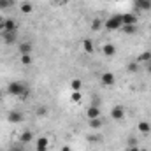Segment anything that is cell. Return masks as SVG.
Listing matches in <instances>:
<instances>
[{"label":"cell","instance_id":"1","mask_svg":"<svg viewBox=\"0 0 151 151\" xmlns=\"http://www.w3.org/2000/svg\"><path fill=\"white\" fill-rule=\"evenodd\" d=\"M7 93H9V95H14V97L25 99V97H28L30 90L27 88V84H23V83H19V81H12V83L7 86Z\"/></svg>","mask_w":151,"mask_h":151},{"label":"cell","instance_id":"2","mask_svg":"<svg viewBox=\"0 0 151 151\" xmlns=\"http://www.w3.org/2000/svg\"><path fill=\"white\" fill-rule=\"evenodd\" d=\"M121 27H123V23H121V14H114L109 19H106V23H104V28H106V30H119Z\"/></svg>","mask_w":151,"mask_h":151},{"label":"cell","instance_id":"3","mask_svg":"<svg viewBox=\"0 0 151 151\" xmlns=\"http://www.w3.org/2000/svg\"><path fill=\"white\" fill-rule=\"evenodd\" d=\"M16 30H18V25L12 18H4L0 25V32H16Z\"/></svg>","mask_w":151,"mask_h":151},{"label":"cell","instance_id":"4","mask_svg":"<svg viewBox=\"0 0 151 151\" xmlns=\"http://www.w3.org/2000/svg\"><path fill=\"white\" fill-rule=\"evenodd\" d=\"M7 119H9V123H21L23 119H25V114L21 113V111H11V113L7 114Z\"/></svg>","mask_w":151,"mask_h":151},{"label":"cell","instance_id":"5","mask_svg":"<svg viewBox=\"0 0 151 151\" xmlns=\"http://www.w3.org/2000/svg\"><path fill=\"white\" fill-rule=\"evenodd\" d=\"M111 118H113V119H116V121L125 119V109H123L121 106H114L113 109H111Z\"/></svg>","mask_w":151,"mask_h":151},{"label":"cell","instance_id":"6","mask_svg":"<svg viewBox=\"0 0 151 151\" xmlns=\"http://www.w3.org/2000/svg\"><path fill=\"white\" fill-rule=\"evenodd\" d=\"M100 83L104 86H113L114 83H116V77H114L113 72H104V74L100 76Z\"/></svg>","mask_w":151,"mask_h":151},{"label":"cell","instance_id":"7","mask_svg":"<svg viewBox=\"0 0 151 151\" xmlns=\"http://www.w3.org/2000/svg\"><path fill=\"white\" fill-rule=\"evenodd\" d=\"M49 150V139L47 137H39L35 142V151H47Z\"/></svg>","mask_w":151,"mask_h":151},{"label":"cell","instance_id":"8","mask_svg":"<svg viewBox=\"0 0 151 151\" xmlns=\"http://www.w3.org/2000/svg\"><path fill=\"white\" fill-rule=\"evenodd\" d=\"M18 51H19V55H32L34 46H32V42H19Z\"/></svg>","mask_w":151,"mask_h":151},{"label":"cell","instance_id":"9","mask_svg":"<svg viewBox=\"0 0 151 151\" xmlns=\"http://www.w3.org/2000/svg\"><path fill=\"white\" fill-rule=\"evenodd\" d=\"M121 23L123 25H137V16L135 14H130V12L121 14Z\"/></svg>","mask_w":151,"mask_h":151},{"label":"cell","instance_id":"10","mask_svg":"<svg viewBox=\"0 0 151 151\" xmlns=\"http://www.w3.org/2000/svg\"><path fill=\"white\" fill-rule=\"evenodd\" d=\"M32 141H34V132H30V130L21 132V135H19V142H21V144H28V142H32Z\"/></svg>","mask_w":151,"mask_h":151},{"label":"cell","instance_id":"11","mask_svg":"<svg viewBox=\"0 0 151 151\" xmlns=\"http://www.w3.org/2000/svg\"><path fill=\"white\" fill-rule=\"evenodd\" d=\"M134 5L139 11H151V0H135Z\"/></svg>","mask_w":151,"mask_h":151},{"label":"cell","instance_id":"12","mask_svg":"<svg viewBox=\"0 0 151 151\" xmlns=\"http://www.w3.org/2000/svg\"><path fill=\"white\" fill-rule=\"evenodd\" d=\"M88 125H90V128L99 130V128L104 127V119L102 118H91V119H88Z\"/></svg>","mask_w":151,"mask_h":151},{"label":"cell","instance_id":"13","mask_svg":"<svg viewBox=\"0 0 151 151\" xmlns=\"http://www.w3.org/2000/svg\"><path fill=\"white\" fill-rule=\"evenodd\" d=\"M86 116H88V119H91V118H100V109H99V106H90L88 111H86Z\"/></svg>","mask_w":151,"mask_h":151},{"label":"cell","instance_id":"14","mask_svg":"<svg viewBox=\"0 0 151 151\" xmlns=\"http://www.w3.org/2000/svg\"><path fill=\"white\" fill-rule=\"evenodd\" d=\"M137 130H139L141 134L148 135V134H151V125L148 123V121H139V125H137Z\"/></svg>","mask_w":151,"mask_h":151},{"label":"cell","instance_id":"15","mask_svg":"<svg viewBox=\"0 0 151 151\" xmlns=\"http://www.w3.org/2000/svg\"><path fill=\"white\" fill-rule=\"evenodd\" d=\"M19 11H21L23 14H32V12H34V5H32L30 2H21V4H19Z\"/></svg>","mask_w":151,"mask_h":151},{"label":"cell","instance_id":"16","mask_svg":"<svg viewBox=\"0 0 151 151\" xmlns=\"http://www.w3.org/2000/svg\"><path fill=\"white\" fill-rule=\"evenodd\" d=\"M2 39L5 40V44H12L16 42V32H2Z\"/></svg>","mask_w":151,"mask_h":151},{"label":"cell","instance_id":"17","mask_svg":"<svg viewBox=\"0 0 151 151\" xmlns=\"http://www.w3.org/2000/svg\"><path fill=\"white\" fill-rule=\"evenodd\" d=\"M151 62V51H144L137 56V63H148Z\"/></svg>","mask_w":151,"mask_h":151},{"label":"cell","instance_id":"18","mask_svg":"<svg viewBox=\"0 0 151 151\" xmlns=\"http://www.w3.org/2000/svg\"><path fill=\"white\" fill-rule=\"evenodd\" d=\"M102 51H104L106 56H114V55H116V47H114L113 44H104Z\"/></svg>","mask_w":151,"mask_h":151},{"label":"cell","instance_id":"19","mask_svg":"<svg viewBox=\"0 0 151 151\" xmlns=\"http://www.w3.org/2000/svg\"><path fill=\"white\" fill-rule=\"evenodd\" d=\"M121 28H123V32H125L127 35H134V34L137 32V25H123Z\"/></svg>","mask_w":151,"mask_h":151},{"label":"cell","instance_id":"20","mask_svg":"<svg viewBox=\"0 0 151 151\" xmlns=\"http://www.w3.org/2000/svg\"><path fill=\"white\" fill-rule=\"evenodd\" d=\"M100 28H104V21H102V19H99V18H95V19L91 21V30H93V32H97V30H100Z\"/></svg>","mask_w":151,"mask_h":151},{"label":"cell","instance_id":"21","mask_svg":"<svg viewBox=\"0 0 151 151\" xmlns=\"http://www.w3.org/2000/svg\"><path fill=\"white\" fill-rule=\"evenodd\" d=\"M83 49H84L86 53H93V49H95V47H93V42H91L90 39H84V40H83Z\"/></svg>","mask_w":151,"mask_h":151},{"label":"cell","instance_id":"22","mask_svg":"<svg viewBox=\"0 0 151 151\" xmlns=\"http://www.w3.org/2000/svg\"><path fill=\"white\" fill-rule=\"evenodd\" d=\"M70 88H72L74 91H81V88H83V83H81V79H72V83H70Z\"/></svg>","mask_w":151,"mask_h":151},{"label":"cell","instance_id":"23","mask_svg":"<svg viewBox=\"0 0 151 151\" xmlns=\"http://www.w3.org/2000/svg\"><path fill=\"white\" fill-rule=\"evenodd\" d=\"M19 62H21L23 65H30V63L34 62V58H32V55H21V58H19Z\"/></svg>","mask_w":151,"mask_h":151},{"label":"cell","instance_id":"24","mask_svg":"<svg viewBox=\"0 0 151 151\" xmlns=\"http://www.w3.org/2000/svg\"><path fill=\"white\" fill-rule=\"evenodd\" d=\"M14 5V0H0V9H9Z\"/></svg>","mask_w":151,"mask_h":151},{"label":"cell","instance_id":"25","mask_svg":"<svg viewBox=\"0 0 151 151\" xmlns=\"http://www.w3.org/2000/svg\"><path fill=\"white\" fill-rule=\"evenodd\" d=\"M11 151H25V144H21V142L18 141L16 144H12V146H11Z\"/></svg>","mask_w":151,"mask_h":151},{"label":"cell","instance_id":"26","mask_svg":"<svg viewBox=\"0 0 151 151\" xmlns=\"http://www.w3.org/2000/svg\"><path fill=\"white\" fill-rule=\"evenodd\" d=\"M47 113H49V109H47V107H44V106H42V107H39V109H37V116H39V118L46 116Z\"/></svg>","mask_w":151,"mask_h":151},{"label":"cell","instance_id":"27","mask_svg":"<svg viewBox=\"0 0 151 151\" xmlns=\"http://www.w3.org/2000/svg\"><path fill=\"white\" fill-rule=\"evenodd\" d=\"M137 69H139V63H137V62L128 63V70H130V72H137Z\"/></svg>","mask_w":151,"mask_h":151},{"label":"cell","instance_id":"28","mask_svg":"<svg viewBox=\"0 0 151 151\" xmlns=\"http://www.w3.org/2000/svg\"><path fill=\"white\" fill-rule=\"evenodd\" d=\"M72 102H76V104L81 102V91H74L72 93Z\"/></svg>","mask_w":151,"mask_h":151},{"label":"cell","instance_id":"29","mask_svg":"<svg viewBox=\"0 0 151 151\" xmlns=\"http://www.w3.org/2000/svg\"><path fill=\"white\" fill-rule=\"evenodd\" d=\"M128 151H141L137 146H128Z\"/></svg>","mask_w":151,"mask_h":151},{"label":"cell","instance_id":"30","mask_svg":"<svg viewBox=\"0 0 151 151\" xmlns=\"http://www.w3.org/2000/svg\"><path fill=\"white\" fill-rule=\"evenodd\" d=\"M146 70L151 74V62H148V63H146Z\"/></svg>","mask_w":151,"mask_h":151},{"label":"cell","instance_id":"31","mask_svg":"<svg viewBox=\"0 0 151 151\" xmlns=\"http://www.w3.org/2000/svg\"><path fill=\"white\" fill-rule=\"evenodd\" d=\"M62 151H70V146H62Z\"/></svg>","mask_w":151,"mask_h":151},{"label":"cell","instance_id":"32","mask_svg":"<svg viewBox=\"0 0 151 151\" xmlns=\"http://www.w3.org/2000/svg\"><path fill=\"white\" fill-rule=\"evenodd\" d=\"M53 2H55V4H60V2H62V0H53Z\"/></svg>","mask_w":151,"mask_h":151},{"label":"cell","instance_id":"33","mask_svg":"<svg viewBox=\"0 0 151 151\" xmlns=\"http://www.w3.org/2000/svg\"><path fill=\"white\" fill-rule=\"evenodd\" d=\"M2 21H4V16H0V25H2Z\"/></svg>","mask_w":151,"mask_h":151},{"label":"cell","instance_id":"34","mask_svg":"<svg viewBox=\"0 0 151 151\" xmlns=\"http://www.w3.org/2000/svg\"><path fill=\"white\" fill-rule=\"evenodd\" d=\"M0 97H2V90H0Z\"/></svg>","mask_w":151,"mask_h":151}]
</instances>
